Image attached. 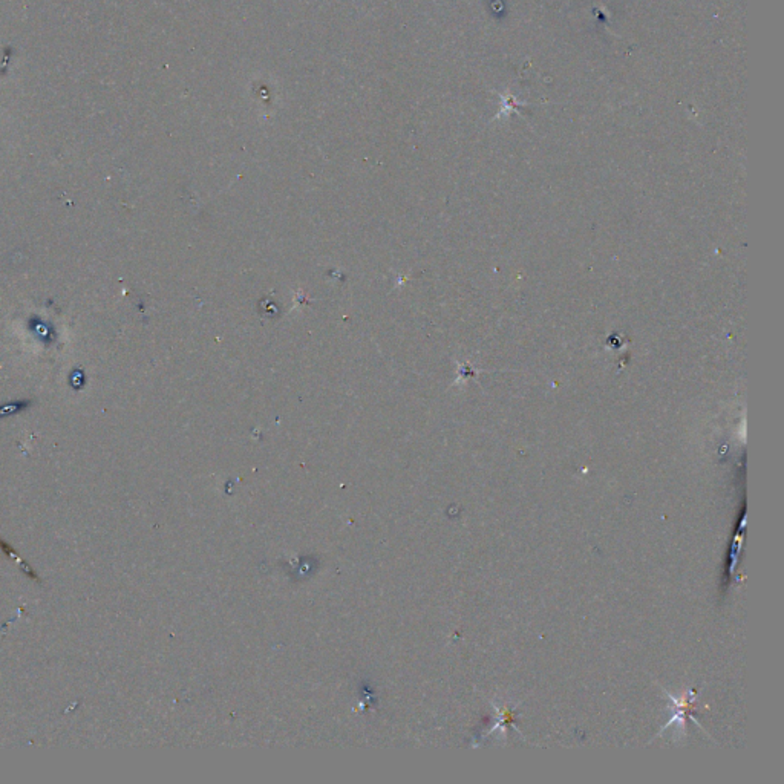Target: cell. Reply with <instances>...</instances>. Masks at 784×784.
I'll return each instance as SVG.
<instances>
[{"mask_svg": "<svg viewBox=\"0 0 784 784\" xmlns=\"http://www.w3.org/2000/svg\"><path fill=\"white\" fill-rule=\"evenodd\" d=\"M671 702L674 703V711H673V719L669 720V723L667 726H663L662 729H667L671 725H677L680 726L682 730L685 729V720L688 715L692 712V700H694V691H689V692H685V694L678 699L674 696H669Z\"/></svg>", "mask_w": 784, "mask_h": 784, "instance_id": "cell-1", "label": "cell"}, {"mask_svg": "<svg viewBox=\"0 0 784 784\" xmlns=\"http://www.w3.org/2000/svg\"><path fill=\"white\" fill-rule=\"evenodd\" d=\"M0 547H2V548L5 550V553H6V555H8V556L11 557V560H14V561H16V562L19 564V567L22 569V571L26 573V575H28V576H31L33 579H37V576L34 575L33 570L28 567V564H26L25 561H22V560H20V556H17L16 553H14V550H11L8 544H5V542H3V541H0Z\"/></svg>", "mask_w": 784, "mask_h": 784, "instance_id": "cell-4", "label": "cell"}, {"mask_svg": "<svg viewBox=\"0 0 784 784\" xmlns=\"http://www.w3.org/2000/svg\"><path fill=\"white\" fill-rule=\"evenodd\" d=\"M71 379H75V383H72V388L81 389L83 386H85L86 377H85V373H83L81 369H74V371L71 373Z\"/></svg>", "mask_w": 784, "mask_h": 784, "instance_id": "cell-5", "label": "cell"}, {"mask_svg": "<svg viewBox=\"0 0 784 784\" xmlns=\"http://www.w3.org/2000/svg\"><path fill=\"white\" fill-rule=\"evenodd\" d=\"M28 327H29V329L33 331L34 336H37V338H39V341H42V342H44V343H51L57 336L56 329H54V327L51 325V323L44 322L40 318H35V316L28 322Z\"/></svg>", "mask_w": 784, "mask_h": 784, "instance_id": "cell-2", "label": "cell"}, {"mask_svg": "<svg viewBox=\"0 0 784 784\" xmlns=\"http://www.w3.org/2000/svg\"><path fill=\"white\" fill-rule=\"evenodd\" d=\"M33 405L31 400H14V402H6L0 405V420H5V418H10L14 416H19V414L25 412L29 409V406Z\"/></svg>", "mask_w": 784, "mask_h": 784, "instance_id": "cell-3", "label": "cell"}]
</instances>
